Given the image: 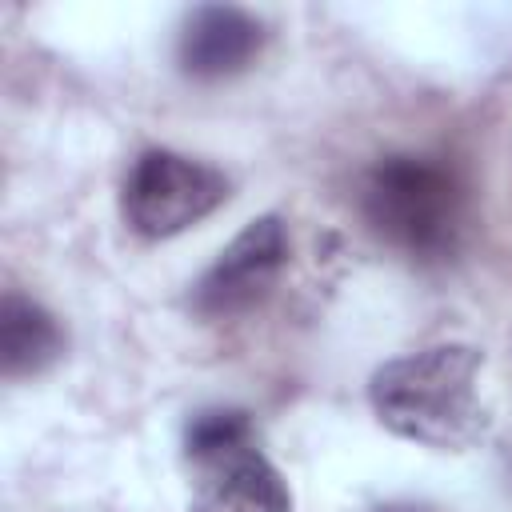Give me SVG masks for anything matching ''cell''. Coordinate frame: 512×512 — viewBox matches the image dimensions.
I'll list each match as a JSON object with an SVG mask.
<instances>
[{
    "instance_id": "ba28073f",
    "label": "cell",
    "mask_w": 512,
    "mask_h": 512,
    "mask_svg": "<svg viewBox=\"0 0 512 512\" xmlns=\"http://www.w3.org/2000/svg\"><path fill=\"white\" fill-rule=\"evenodd\" d=\"M384 512H412V508H384Z\"/></svg>"
},
{
    "instance_id": "7a4b0ae2",
    "label": "cell",
    "mask_w": 512,
    "mask_h": 512,
    "mask_svg": "<svg viewBox=\"0 0 512 512\" xmlns=\"http://www.w3.org/2000/svg\"><path fill=\"white\" fill-rule=\"evenodd\" d=\"M372 232L408 260H444L464 232V188L428 156H384L360 188Z\"/></svg>"
},
{
    "instance_id": "3957f363",
    "label": "cell",
    "mask_w": 512,
    "mask_h": 512,
    "mask_svg": "<svg viewBox=\"0 0 512 512\" xmlns=\"http://www.w3.org/2000/svg\"><path fill=\"white\" fill-rule=\"evenodd\" d=\"M184 472L192 512H292V492L240 408H204L188 420Z\"/></svg>"
},
{
    "instance_id": "6da1fadb",
    "label": "cell",
    "mask_w": 512,
    "mask_h": 512,
    "mask_svg": "<svg viewBox=\"0 0 512 512\" xmlns=\"http://www.w3.org/2000/svg\"><path fill=\"white\" fill-rule=\"evenodd\" d=\"M484 352L472 344H432L396 356L372 372L368 400L376 420L424 448H468L488 432V412L476 396Z\"/></svg>"
},
{
    "instance_id": "5b68a950",
    "label": "cell",
    "mask_w": 512,
    "mask_h": 512,
    "mask_svg": "<svg viewBox=\"0 0 512 512\" xmlns=\"http://www.w3.org/2000/svg\"><path fill=\"white\" fill-rule=\"evenodd\" d=\"M288 260V228L280 216L248 220L232 244L212 260V268L192 288V308L200 316H236L268 296Z\"/></svg>"
},
{
    "instance_id": "277c9868",
    "label": "cell",
    "mask_w": 512,
    "mask_h": 512,
    "mask_svg": "<svg viewBox=\"0 0 512 512\" xmlns=\"http://www.w3.org/2000/svg\"><path fill=\"white\" fill-rule=\"evenodd\" d=\"M224 200H228V176L172 148L140 152L120 188L124 224L144 240H168L212 216Z\"/></svg>"
},
{
    "instance_id": "52a82bcc",
    "label": "cell",
    "mask_w": 512,
    "mask_h": 512,
    "mask_svg": "<svg viewBox=\"0 0 512 512\" xmlns=\"http://www.w3.org/2000/svg\"><path fill=\"white\" fill-rule=\"evenodd\" d=\"M64 352V332L48 308L20 292H4L0 304V368L8 380L36 376Z\"/></svg>"
},
{
    "instance_id": "8992f818",
    "label": "cell",
    "mask_w": 512,
    "mask_h": 512,
    "mask_svg": "<svg viewBox=\"0 0 512 512\" xmlns=\"http://www.w3.org/2000/svg\"><path fill=\"white\" fill-rule=\"evenodd\" d=\"M264 48V24L232 4L196 8L176 40L180 72L192 80H224L244 72Z\"/></svg>"
}]
</instances>
